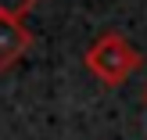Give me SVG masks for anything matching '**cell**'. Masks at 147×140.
Wrapping results in <instances>:
<instances>
[{"label":"cell","instance_id":"277c9868","mask_svg":"<svg viewBox=\"0 0 147 140\" xmlns=\"http://www.w3.org/2000/svg\"><path fill=\"white\" fill-rule=\"evenodd\" d=\"M144 104H147V86H144Z\"/></svg>","mask_w":147,"mask_h":140},{"label":"cell","instance_id":"7a4b0ae2","mask_svg":"<svg viewBox=\"0 0 147 140\" xmlns=\"http://www.w3.org/2000/svg\"><path fill=\"white\" fill-rule=\"evenodd\" d=\"M32 47V32L22 25L18 18H4L0 14V72L14 68Z\"/></svg>","mask_w":147,"mask_h":140},{"label":"cell","instance_id":"6da1fadb","mask_svg":"<svg viewBox=\"0 0 147 140\" xmlns=\"http://www.w3.org/2000/svg\"><path fill=\"white\" fill-rule=\"evenodd\" d=\"M83 65L97 83L104 86H122L136 68H140V50L126 40L122 32H104L86 47Z\"/></svg>","mask_w":147,"mask_h":140},{"label":"cell","instance_id":"3957f363","mask_svg":"<svg viewBox=\"0 0 147 140\" xmlns=\"http://www.w3.org/2000/svg\"><path fill=\"white\" fill-rule=\"evenodd\" d=\"M36 4H40V0H0V14H4V18H18V22H22Z\"/></svg>","mask_w":147,"mask_h":140}]
</instances>
